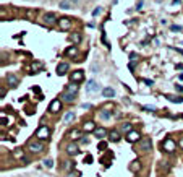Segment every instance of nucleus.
I'll list each match as a JSON object with an SVG mask.
<instances>
[{"instance_id":"obj_44","label":"nucleus","mask_w":183,"mask_h":177,"mask_svg":"<svg viewBox=\"0 0 183 177\" xmlns=\"http://www.w3.org/2000/svg\"><path fill=\"white\" fill-rule=\"evenodd\" d=\"M178 145H180V146H181V148H183V137H181V138H180V142H178Z\"/></svg>"},{"instance_id":"obj_14","label":"nucleus","mask_w":183,"mask_h":177,"mask_svg":"<svg viewBox=\"0 0 183 177\" xmlns=\"http://www.w3.org/2000/svg\"><path fill=\"white\" fill-rule=\"evenodd\" d=\"M68 137L73 140V142H76V140H80V138L83 137V133H81V130H78V128H73L71 132L68 133Z\"/></svg>"},{"instance_id":"obj_35","label":"nucleus","mask_w":183,"mask_h":177,"mask_svg":"<svg viewBox=\"0 0 183 177\" xmlns=\"http://www.w3.org/2000/svg\"><path fill=\"white\" fill-rule=\"evenodd\" d=\"M105 148H107V143H105V142H101V143H99V150H101V151H104Z\"/></svg>"},{"instance_id":"obj_19","label":"nucleus","mask_w":183,"mask_h":177,"mask_svg":"<svg viewBox=\"0 0 183 177\" xmlns=\"http://www.w3.org/2000/svg\"><path fill=\"white\" fill-rule=\"evenodd\" d=\"M102 94H104V98H113L115 96V89L113 88H104Z\"/></svg>"},{"instance_id":"obj_39","label":"nucleus","mask_w":183,"mask_h":177,"mask_svg":"<svg viewBox=\"0 0 183 177\" xmlns=\"http://www.w3.org/2000/svg\"><path fill=\"white\" fill-rule=\"evenodd\" d=\"M91 159H92V158H91V156L88 154V156H86V158H84V163H91Z\"/></svg>"},{"instance_id":"obj_28","label":"nucleus","mask_w":183,"mask_h":177,"mask_svg":"<svg viewBox=\"0 0 183 177\" xmlns=\"http://www.w3.org/2000/svg\"><path fill=\"white\" fill-rule=\"evenodd\" d=\"M76 52H78V51H76V47H68V49L65 51V54H66V55H71V57H75Z\"/></svg>"},{"instance_id":"obj_40","label":"nucleus","mask_w":183,"mask_h":177,"mask_svg":"<svg viewBox=\"0 0 183 177\" xmlns=\"http://www.w3.org/2000/svg\"><path fill=\"white\" fill-rule=\"evenodd\" d=\"M144 83H146V85H154V81L152 80H143Z\"/></svg>"},{"instance_id":"obj_15","label":"nucleus","mask_w":183,"mask_h":177,"mask_svg":"<svg viewBox=\"0 0 183 177\" xmlns=\"http://www.w3.org/2000/svg\"><path fill=\"white\" fill-rule=\"evenodd\" d=\"M83 128L86 130V132H94V130H96V124L92 122V120H88V122H84Z\"/></svg>"},{"instance_id":"obj_6","label":"nucleus","mask_w":183,"mask_h":177,"mask_svg":"<svg viewBox=\"0 0 183 177\" xmlns=\"http://www.w3.org/2000/svg\"><path fill=\"white\" fill-rule=\"evenodd\" d=\"M60 109H62V101H60V99H54V101L50 102V107H49V110H50L52 114H57Z\"/></svg>"},{"instance_id":"obj_18","label":"nucleus","mask_w":183,"mask_h":177,"mask_svg":"<svg viewBox=\"0 0 183 177\" xmlns=\"http://www.w3.org/2000/svg\"><path fill=\"white\" fill-rule=\"evenodd\" d=\"M94 135H96V137H97V138L101 140V138H104L105 135H107V130H105V128H102V127H99V128H96V130H94Z\"/></svg>"},{"instance_id":"obj_38","label":"nucleus","mask_w":183,"mask_h":177,"mask_svg":"<svg viewBox=\"0 0 183 177\" xmlns=\"http://www.w3.org/2000/svg\"><path fill=\"white\" fill-rule=\"evenodd\" d=\"M175 88H177V91L183 93V86H181V85H175Z\"/></svg>"},{"instance_id":"obj_8","label":"nucleus","mask_w":183,"mask_h":177,"mask_svg":"<svg viewBox=\"0 0 183 177\" xmlns=\"http://www.w3.org/2000/svg\"><path fill=\"white\" fill-rule=\"evenodd\" d=\"M57 20H59V18H57L55 13H45V15H44V23L49 24V26H52Z\"/></svg>"},{"instance_id":"obj_24","label":"nucleus","mask_w":183,"mask_h":177,"mask_svg":"<svg viewBox=\"0 0 183 177\" xmlns=\"http://www.w3.org/2000/svg\"><path fill=\"white\" fill-rule=\"evenodd\" d=\"M122 132H125V133H130L131 132V124H128V122H125V124H122Z\"/></svg>"},{"instance_id":"obj_29","label":"nucleus","mask_w":183,"mask_h":177,"mask_svg":"<svg viewBox=\"0 0 183 177\" xmlns=\"http://www.w3.org/2000/svg\"><path fill=\"white\" fill-rule=\"evenodd\" d=\"M73 119H75V114H73V112H68V114H65V117H63V120H65L66 124H68V122H71Z\"/></svg>"},{"instance_id":"obj_7","label":"nucleus","mask_w":183,"mask_h":177,"mask_svg":"<svg viewBox=\"0 0 183 177\" xmlns=\"http://www.w3.org/2000/svg\"><path fill=\"white\" fill-rule=\"evenodd\" d=\"M127 140L130 143H136V142H139L141 140V135H139V132H134V130H131L130 133H127Z\"/></svg>"},{"instance_id":"obj_20","label":"nucleus","mask_w":183,"mask_h":177,"mask_svg":"<svg viewBox=\"0 0 183 177\" xmlns=\"http://www.w3.org/2000/svg\"><path fill=\"white\" fill-rule=\"evenodd\" d=\"M70 41H71V42H75V44H78V42L81 41V34H78V33L70 34Z\"/></svg>"},{"instance_id":"obj_43","label":"nucleus","mask_w":183,"mask_h":177,"mask_svg":"<svg viewBox=\"0 0 183 177\" xmlns=\"http://www.w3.org/2000/svg\"><path fill=\"white\" fill-rule=\"evenodd\" d=\"M83 109H91V104H83Z\"/></svg>"},{"instance_id":"obj_25","label":"nucleus","mask_w":183,"mask_h":177,"mask_svg":"<svg viewBox=\"0 0 183 177\" xmlns=\"http://www.w3.org/2000/svg\"><path fill=\"white\" fill-rule=\"evenodd\" d=\"M112 117V112H109V110H101V119L102 120H109Z\"/></svg>"},{"instance_id":"obj_5","label":"nucleus","mask_w":183,"mask_h":177,"mask_svg":"<svg viewBox=\"0 0 183 177\" xmlns=\"http://www.w3.org/2000/svg\"><path fill=\"white\" fill-rule=\"evenodd\" d=\"M83 78H84V73H83V70H75L71 75H70V80H71V83H80V81H83Z\"/></svg>"},{"instance_id":"obj_36","label":"nucleus","mask_w":183,"mask_h":177,"mask_svg":"<svg viewBox=\"0 0 183 177\" xmlns=\"http://www.w3.org/2000/svg\"><path fill=\"white\" fill-rule=\"evenodd\" d=\"M80 175H81V174H80V172H76V171H75V172H70V174H68V177H80Z\"/></svg>"},{"instance_id":"obj_37","label":"nucleus","mask_w":183,"mask_h":177,"mask_svg":"<svg viewBox=\"0 0 183 177\" xmlns=\"http://www.w3.org/2000/svg\"><path fill=\"white\" fill-rule=\"evenodd\" d=\"M41 68V63H33V70H39Z\"/></svg>"},{"instance_id":"obj_32","label":"nucleus","mask_w":183,"mask_h":177,"mask_svg":"<svg viewBox=\"0 0 183 177\" xmlns=\"http://www.w3.org/2000/svg\"><path fill=\"white\" fill-rule=\"evenodd\" d=\"M102 13V8L101 7H97V8H94V10H92V15L94 16H97V15H101Z\"/></svg>"},{"instance_id":"obj_45","label":"nucleus","mask_w":183,"mask_h":177,"mask_svg":"<svg viewBox=\"0 0 183 177\" xmlns=\"http://www.w3.org/2000/svg\"><path fill=\"white\" fill-rule=\"evenodd\" d=\"M178 78H180V80L183 81V73H180V75H178Z\"/></svg>"},{"instance_id":"obj_1","label":"nucleus","mask_w":183,"mask_h":177,"mask_svg":"<svg viewBox=\"0 0 183 177\" xmlns=\"http://www.w3.org/2000/svg\"><path fill=\"white\" fill-rule=\"evenodd\" d=\"M36 137H37V140H49V137H50V128L47 127V125L39 127V128H37V132H36Z\"/></svg>"},{"instance_id":"obj_23","label":"nucleus","mask_w":183,"mask_h":177,"mask_svg":"<svg viewBox=\"0 0 183 177\" xmlns=\"http://www.w3.org/2000/svg\"><path fill=\"white\" fill-rule=\"evenodd\" d=\"M139 167H141V164H139V161H133V163L130 164V171H133V172H136V171H139Z\"/></svg>"},{"instance_id":"obj_46","label":"nucleus","mask_w":183,"mask_h":177,"mask_svg":"<svg viewBox=\"0 0 183 177\" xmlns=\"http://www.w3.org/2000/svg\"><path fill=\"white\" fill-rule=\"evenodd\" d=\"M71 2H73V3H78V2H80V0H71Z\"/></svg>"},{"instance_id":"obj_22","label":"nucleus","mask_w":183,"mask_h":177,"mask_svg":"<svg viewBox=\"0 0 183 177\" xmlns=\"http://www.w3.org/2000/svg\"><path fill=\"white\" fill-rule=\"evenodd\" d=\"M170 102H183V98H178V96H173V94H167L165 96Z\"/></svg>"},{"instance_id":"obj_26","label":"nucleus","mask_w":183,"mask_h":177,"mask_svg":"<svg viewBox=\"0 0 183 177\" xmlns=\"http://www.w3.org/2000/svg\"><path fill=\"white\" fill-rule=\"evenodd\" d=\"M66 91H68V93H73V94H75V93L78 91V85H75V83H71V85L66 86Z\"/></svg>"},{"instance_id":"obj_41","label":"nucleus","mask_w":183,"mask_h":177,"mask_svg":"<svg viewBox=\"0 0 183 177\" xmlns=\"http://www.w3.org/2000/svg\"><path fill=\"white\" fill-rule=\"evenodd\" d=\"M172 3H173V5H180L181 2H180V0H172Z\"/></svg>"},{"instance_id":"obj_30","label":"nucleus","mask_w":183,"mask_h":177,"mask_svg":"<svg viewBox=\"0 0 183 177\" xmlns=\"http://www.w3.org/2000/svg\"><path fill=\"white\" fill-rule=\"evenodd\" d=\"M141 109L146 110V112H154V110H156V107H154V106H143Z\"/></svg>"},{"instance_id":"obj_27","label":"nucleus","mask_w":183,"mask_h":177,"mask_svg":"<svg viewBox=\"0 0 183 177\" xmlns=\"http://www.w3.org/2000/svg\"><path fill=\"white\" fill-rule=\"evenodd\" d=\"M13 156L18 158V159H23V158H24V151L23 150H15L13 151Z\"/></svg>"},{"instance_id":"obj_4","label":"nucleus","mask_w":183,"mask_h":177,"mask_svg":"<svg viewBox=\"0 0 183 177\" xmlns=\"http://www.w3.org/2000/svg\"><path fill=\"white\" fill-rule=\"evenodd\" d=\"M138 148L141 151H149L151 150V138H148V137H144V138H141L139 140V145H138Z\"/></svg>"},{"instance_id":"obj_21","label":"nucleus","mask_w":183,"mask_h":177,"mask_svg":"<svg viewBox=\"0 0 183 177\" xmlns=\"http://www.w3.org/2000/svg\"><path fill=\"white\" fill-rule=\"evenodd\" d=\"M109 138L112 140V142H118V140H120V133L115 132V130H112V132L109 133Z\"/></svg>"},{"instance_id":"obj_42","label":"nucleus","mask_w":183,"mask_h":177,"mask_svg":"<svg viewBox=\"0 0 183 177\" xmlns=\"http://www.w3.org/2000/svg\"><path fill=\"white\" fill-rule=\"evenodd\" d=\"M23 164H29V159H28V158H23Z\"/></svg>"},{"instance_id":"obj_2","label":"nucleus","mask_w":183,"mask_h":177,"mask_svg":"<svg viewBox=\"0 0 183 177\" xmlns=\"http://www.w3.org/2000/svg\"><path fill=\"white\" fill-rule=\"evenodd\" d=\"M28 150H29L31 153H41L42 150H44V145H42V142H39V140H36V142H34V140H33V142H29V143H28Z\"/></svg>"},{"instance_id":"obj_16","label":"nucleus","mask_w":183,"mask_h":177,"mask_svg":"<svg viewBox=\"0 0 183 177\" xmlns=\"http://www.w3.org/2000/svg\"><path fill=\"white\" fill-rule=\"evenodd\" d=\"M62 99H63L65 102H73V101H75V94H73V93L65 91L63 94H62Z\"/></svg>"},{"instance_id":"obj_17","label":"nucleus","mask_w":183,"mask_h":177,"mask_svg":"<svg viewBox=\"0 0 183 177\" xmlns=\"http://www.w3.org/2000/svg\"><path fill=\"white\" fill-rule=\"evenodd\" d=\"M59 7L63 8V10H70L73 5H71V0H60V2H59Z\"/></svg>"},{"instance_id":"obj_34","label":"nucleus","mask_w":183,"mask_h":177,"mask_svg":"<svg viewBox=\"0 0 183 177\" xmlns=\"http://www.w3.org/2000/svg\"><path fill=\"white\" fill-rule=\"evenodd\" d=\"M73 166H75V163H71V161H65V169H71Z\"/></svg>"},{"instance_id":"obj_11","label":"nucleus","mask_w":183,"mask_h":177,"mask_svg":"<svg viewBox=\"0 0 183 177\" xmlns=\"http://www.w3.org/2000/svg\"><path fill=\"white\" fill-rule=\"evenodd\" d=\"M66 153H68L70 156H76L80 153V148H78V145L76 143H70L68 146H66Z\"/></svg>"},{"instance_id":"obj_13","label":"nucleus","mask_w":183,"mask_h":177,"mask_svg":"<svg viewBox=\"0 0 183 177\" xmlns=\"http://www.w3.org/2000/svg\"><path fill=\"white\" fill-rule=\"evenodd\" d=\"M68 63H65V62H62V63H59V67H57V75H65L66 72H68Z\"/></svg>"},{"instance_id":"obj_10","label":"nucleus","mask_w":183,"mask_h":177,"mask_svg":"<svg viewBox=\"0 0 183 177\" xmlns=\"http://www.w3.org/2000/svg\"><path fill=\"white\" fill-rule=\"evenodd\" d=\"M59 24H60L62 30H70V28H71V20H70V18H66V16H63V18H60V20H59Z\"/></svg>"},{"instance_id":"obj_12","label":"nucleus","mask_w":183,"mask_h":177,"mask_svg":"<svg viewBox=\"0 0 183 177\" xmlns=\"http://www.w3.org/2000/svg\"><path fill=\"white\" fill-rule=\"evenodd\" d=\"M7 83L12 88H16L18 85H20V80H18V77H15V75H7Z\"/></svg>"},{"instance_id":"obj_9","label":"nucleus","mask_w":183,"mask_h":177,"mask_svg":"<svg viewBox=\"0 0 183 177\" xmlns=\"http://www.w3.org/2000/svg\"><path fill=\"white\" fill-rule=\"evenodd\" d=\"M99 88H101V86H99L94 80H89L88 85H86V91H88V93H96V91H99Z\"/></svg>"},{"instance_id":"obj_33","label":"nucleus","mask_w":183,"mask_h":177,"mask_svg":"<svg viewBox=\"0 0 183 177\" xmlns=\"http://www.w3.org/2000/svg\"><path fill=\"white\" fill-rule=\"evenodd\" d=\"M170 30H172V31H181L183 28H181V26H178V24H172V26H170Z\"/></svg>"},{"instance_id":"obj_3","label":"nucleus","mask_w":183,"mask_h":177,"mask_svg":"<svg viewBox=\"0 0 183 177\" xmlns=\"http://www.w3.org/2000/svg\"><path fill=\"white\" fill-rule=\"evenodd\" d=\"M162 148H164V151H167V153H173L177 150V143L173 142L172 138H165L162 142Z\"/></svg>"},{"instance_id":"obj_31","label":"nucleus","mask_w":183,"mask_h":177,"mask_svg":"<svg viewBox=\"0 0 183 177\" xmlns=\"http://www.w3.org/2000/svg\"><path fill=\"white\" fill-rule=\"evenodd\" d=\"M44 166H45V167H49V169H50V167L54 166V161H52V159H44Z\"/></svg>"}]
</instances>
